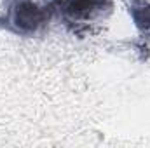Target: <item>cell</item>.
Listing matches in <instances>:
<instances>
[{"instance_id": "obj_1", "label": "cell", "mask_w": 150, "mask_h": 148, "mask_svg": "<svg viewBox=\"0 0 150 148\" xmlns=\"http://www.w3.org/2000/svg\"><path fill=\"white\" fill-rule=\"evenodd\" d=\"M54 12V0H11L0 26L21 37H33L47 28Z\"/></svg>"}, {"instance_id": "obj_2", "label": "cell", "mask_w": 150, "mask_h": 148, "mask_svg": "<svg viewBox=\"0 0 150 148\" xmlns=\"http://www.w3.org/2000/svg\"><path fill=\"white\" fill-rule=\"evenodd\" d=\"M63 21L79 32L112 11V0H54Z\"/></svg>"}, {"instance_id": "obj_3", "label": "cell", "mask_w": 150, "mask_h": 148, "mask_svg": "<svg viewBox=\"0 0 150 148\" xmlns=\"http://www.w3.org/2000/svg\"><path fill=\"white\" fill-rule=\"evenodd\" d=\"M129 14L136 25L138 30L149 33L150 32V2H143V0H136L131 9H129Z\"/></svg>"}]
</instances>
